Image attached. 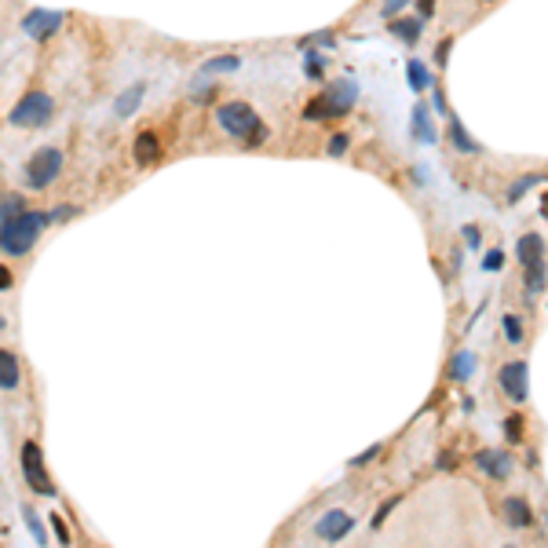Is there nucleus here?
Returning a JSON list of instances; mask_svg holds the SVG:
<instances>
[{
    "label": "nucleus",
    "mask_w": 548,
    "mask_h": 548,
    "mask_svg": "<svg viewBox=\"0 0 548 548\" xmlns=\"http://www.w3.org/2000/svg\"><path fill=\"white\" fill-rule=\"evenodd\" d=\"M359 103V81L355 77H340L333 84H325L308 106H303V121H340L348 117Z\"/></svg>",
    "instance_id": "obj_1"
},
{
    "label": "nucleus",
    "mask_w": 548,
    "mask_h": 548,
    "mask_svg": "<svg viewBox=\"0 0 548 548\" xmlns=\"http://www.w3.org/2000/svg\"><path fill=\"white\" fill-rule=\"evenodd\" d=\"M216 121H220V129L227 135H234V139H241V143H249V147H263L267 139H271V129L256 117V110H252L249 103H238V99L216 106Z\"/></svg>",
    "instance_id": "obj_2"
},
{
    "label": "nucleus",
    "mask_w": 548,
    "mask_h": 548,
    "mask_svg": "<svg viewBox=\"0 0 548 548\" xmlns=\"http://www.w3.org/2000/svg\"><path fill=\"white\" fill-rule=\"evenodd\" d=\"M48 223H52L48 212H33V209L11 216L8 223H0V252H8V256H26V252L37 245V238L44 234Z\"/></svg>",
    "instance_id": "obj_3"
},
{
    "label": "nucleus",
    "mask_w": 548,
    "mask_h": 548,
    "mask_svg": "<svg viewBox=\"0 0 548 548\" xmlns=\"http://www.w3.org/2000/svg\"><path fill=\"white\" fill-rule=\"evenodd\" d=\"M52 117H55V99L48 92H41V88L26 92L8 113V121L15 124V129H44Z\"/></svg>",
    "instance_id": "obj_4"
},
{
    "label": "nucleus",
    "mask_w": 548,
    "mask_h": 548,
    "mask_svg": "<svg viewBox=\"0 0 548 548\" xmlns=\"http://www.w3.org/2000/svg\"><path fill=\"white\" fill-rule=\"evenodd\" d=\"M62 172V150L59 147H41L37 154L22 164V180L30 190H48Z\"/></svg>",
    "instance_id": "obj_5"
},
{
    "label": "nucleus",
    "mask_w": 548,
    "mask_h": 548,
    "mask_svg": "<svg viewBox=\"0 0 548 548\" xmlns=\"http://www.w3.org/2000/svg\"><path fill=\"white\" fill-rule=\"evenodd\" d=\"M22 475H26V482H30V490L33 493H41V497H55V482H52V475L44 471V457H41V446H37L33 439H26L22 442Z\"/></svg>",
    "instance_id": "obj_6"
},
{
    "label": "nucleus",
    "mask_w": 548,
    "mask_h": 548,
    "mask_svg": "<svg viewBox=\"0 0 548 548\" xmlns=\"http://www.w3.org/2000/svg\"><path fill=\"white\" fill-rule=\"evenodd\" d=\"M62 19H66V11H48V8H33V11H26L22 15V33L26 37H33L37 44H44V41H52V33L62 26Z\"/></svg>",
    "instance_id": "obj_7"
},
{
    "label": "nucleus",
    "mask_w": 548,
    "mask_h": 548,
    "mask_svg": "<svg viewBox=\"0 0 548 548\" xmlns=\"http://www.w3.org/2000/svg\"><path fill=\"white\" fill-rule=\"evenodd\" d=\"M497 380H501V391L508 395V402L522 406L530 399V369H527V362H504L501 373H497Z\"/></svg>",
    "instance_id": "obj_8"
},
{
    "label": "nucleus",
    "mask_w": 548,
    "mask_h": 548,
    "mask_svg": "<svg viewBox=\"0 0 548 548\" xmlns=\"http://www.w3.org/2000/svg\"><path fill=\"white\" fill-rule=\"evenodd\" d=\"M351 530H355V516L343 512V508H333V512H325L322 519L314 522V538L318 541H343Z\"/></svg>",
    "instance_id": "obj_9"
},
{
    "label": "nucleus",
    "mask_w": 548,
    "mask_h": 548,
    "mask_svg": "<svg viewBox=\"0 0 548 548\" xmlns=\"http://www.w3.org/2000/svg\"><path fill=\"white\" fill-rule=\"evenodd\" d=\"M410 129H413L417 143H424V147L439 143V129H435V121H431V106L424 103V99H417L413 110H410Z\"/></svg>",
    "instance_id": "obj_10"
},
{
    "label": "nucleus",
    "mask_w": 548,
    "mask_h": 548,
    "mask_svg": "<svg viewBox=\"0 0 548 548\" xmlns=\"http://www.w3.org/2000/svg\"><path fill=\"white\" fill-rule=\"evenodd\" d=\"M475 464L486 471L490 479H497V482H504L508 475H512V457H508L504 450H479L475 453Z\"/></svg>",
    "instance_id": "obj_11"
},
{
    "label": "nucleus",
    "mask_w": 548,
    "mask_h": 548,
    "mask_svg": "<svg viewBox=\"0 0 548 548\" xmlns=\"http://www.w3.org/2000/svg\"><path fill=\"white\" fill-rule=\"evenodd\" d=\"M388 30L399 37L402 44L413 48V44L420 41V33H424V19H420V15H402V19L395 15V19H388Z\"/></svg>",
    "instance_id": "obj_12"
},
{
    "label": "nucleus",
    "mask_w": 548,
    "mask_h": 548,
    "mask_svg": "<svg viewBox=\"0 0 548 548\" xmlns=\"http://www.w3.org/2000/svg\"><path fill=\"white\" fill-rule=\"evenodd\" d=\"M143 95H147V84H143V81L129 84L117 99H113V113H117V117H132V113L143 106Z\"/></svg>",
    "instance_id": "obj_13"
},
{
    "label": "nucleus",
    "mask_w": 548,
    "mask_h": 548,
    "mask_svg": "<svg viewBox=\"0 0 548 548\" xmlns=\"http://www.w3.org/2000/svg\"><path fill=\"white\" fill-rule=\"evenodd\" d=\"M516 256H519V267H530V263H545V238L541 234H522L519 245H516Z\"/></svg>",
    "instance_id": "obj_14"
},
{
    "label": "nucleus",
    "mask_w": 548,
    "mask_h": 548,
    "mask_svg": "<svg viewBox=\"0 0 548 548\" xmlns=\"http://www.w3.org/2000/svg\"><path fill=\"white\" fill-rule=\"evenodd\" d=\"M501 508H504V519H508V527H519V530L533 527V512H530V504L522 501V497H508V501H504Z\"/></svg>",
    "instance_id": "obj_15"
},
{
    "label": "nucleus",
    "mask_w": 548,
    "mask_h": 548,
    "mask_svg": "<svg viewBox=\"0 0 548 548\" xmlns=\"http://www.w3.org/2000/svg\"><path fill=\"white\" fill-rule=\"evenodd\" d=\"M161 158V139L158 132H139L135 135V161L139 164H158Z\"/></svg>",
    "instance_id": "obj_16"
},
{
    "label": "nucleus",
    "mask_w": 548,
    "mask_h": 548,
    "mask_svg": "<svg viewBox=\"0 0 548 548\" xmlns=\"http://www.w3.org/2000/svg\"><path fill=\"white\" fill-rule=\"evenodd\" d=\"M241 70V59L238 55H212L201 62L198 77H220V73H238Z\"/></svg>",
    "instance_id": "obj_17"
},
{
    "label": "nucleus",
    "mask_w": 548,
    "mask_h": 548,
    "mask_svg": "<svg viewBox=\"0 0 548 548\" xmlns=\"http://www.w3.org/2000/svg\"><path fill=\"white\" fill-rule=\"evenodd\" d=\"M22 384V373H19V359L11 351L0 348V388L4 391H15Z\"/></svg>",
    "instance_id": "obj_18"
},
{
    "label": "nucleus",
    "mask_w": 548,
    "mask_h": 548,
    "mask_svg": "<svg viewBox=\"0 0 548 548\" xmlns=\"http://www.w3.org/2000/svg\"><path fill=\"white\" fill-rule=\"evenodd\" d=\"M406 77H410L413 92H428V88L435 84V77H431V66H428V62H420V59L406 62Z\"/></svg>",
    "instance_id": "obj_19"
},
{
    "label": "nucleus",
    "mask_w": 548,
    "mask_h": 548,
    "mask_svg": "<svg viewBox=\"0 0 548 548\" xmlns=\"http://www.w3.org/2000/svg\"><path fill=\"white\" fill-rule=\"evenodd\" d=\"M450 143H453V150H461V154H479V150H482L457 117H450Z\"/></svg>",
    "instance_id": "obj_20"
},
{
    "label": "nucleus",
    "mask_w": 548,
    "mask_h": 548,
    "mask_svg": "<svg viewBox=\"0 0 548 548\" xmlns=\"http://www.w3.org/2000/svg\"><path fill=\"white\" fill-rule=\"evenodd\" d=\"M471 373H475V355H471L468 348H461V351L450 359V380H461V384H464Z\"/></svg>",
    "instance_id": "obj_21"
},
{
    "label": "nucleus",
    "mask_w": 548,
    "mask_h": 548,
    "mask_svg": "<svg viewBox=\"0 0 548 548\" xmlns=\"http://www.w3.org/2000/svg\"><path fill=\"white\" fill-rule=\"evenodd\" d=\"M548 285V267L545 263H530L522 267V289L530 292V296H538V292Z\"/></svg>",
    "instance_id": "obj_22"
},
{
    "label": "nucleus",
    "mask_w": 548,
    "mask_h": 548,
    "mask_svg": "<svg viewBox=\"0 0 548 548\" xmlns=\"http://www.w3.org/2000/svg\"><path fill=\"white\" fill-rule=\"evenodd\" d=\"M538 183H545L541 172H530V176H522V180H516L512 187H508V201H512V205H516V201H522V198H527V190L538 187Z\"/></svg>",
    "instance_id": "obj_23"
},
{
    "label": "nucleus",
    "mask_w": 548,
    "mask_h": 548,
    "mask_svg": "<svg viewBox=\"0 0 548 548\" xmlns=\"http://www.w3.org/2000/svg\"><path fill=\"white\" fill-rule=\"evenodd\" d=\"M300 48L303 52H314V48H337V37H333V30H318L311 37H303Z\"/></svg>",
    "instance_id": "obj_24"
},
{
    "label": "nucleus",
    "mask_w": 548,
    "mask_h": 548,
    "mask_svg": "<svg viewBox=\"0 0 548 548\" xmlns=\"http://www.w3.org/2000/svg\"><path fill=\"white\" fill-rule=\"evenodd\" d=\"M303 73H308V81H325V62H322V55L303 52Z\"/></svg>",
    "instance_id": "obj_25"
},
{
    "label": "nucleus",
    "mask_w": 548,
    "mask_h": 548,
    "mask_svg": "<svg viewBox=\"0 0 548 548\" xmlns=\"http://www.w3.org/2000/svg\"><path fill=\"white\" fill-rule=\"evenodd\" d=\"M26 212V201H22V194H8L4 201H0V223H8L11 216Z\"/></svg>",
    "instance_id": "obj_26"
},
{
    "label": "nucleus",
    "mask_w": 548,
    "mask_h": 548,
    "mask_svg": "<svg viewBox=\"0 0 548 548\" xmlns=\"http://www.w3.org/2000/svg\"><path fill=\"white\" fill-rule=\"evenodd\" d=\"M522 435H527V420H522L519 413L504 417V439L508 442H522Z\"/></svg>",
    "instance_id": "obj_27"
},
{
    "label": "nucleus",
    "mask_w": 548,
    "mask_h": 548,
    "mask_svg": "<svg viewBox=\"0 0 548 548\" xmlns=\"http://www.w3.org/2000/svg\"><path fill=\"white\" fill-rule=\"evenodd\" d=\"M348 147H351V135L348 132H333L325 150H329V158H343V154H348Z\"/></svg>",
    "instance_id": "obj_28"
},
{
    "label": "nucleus",
    "mask_w": 548,
    "mask_h": 548,
    "mask_svg": "<svg viewBox=\"0 0 548 548\" xmlns=\"http://www.w3.org/2000/svg\"><path fill=\"white\" fill-rule=\"evenodd\" d=\"M501 325H504V340L508 343H522V322H519L516 314H504Z\"/></svg>",
    "instance_id": "obj_29"
},
{
    "label": "nucleus",
    "mask_w": 548,
    "mask_h": 548,
    "mask_svg": "<svg viewBox=\"0 0 548 548\" xmlns=\"http://www.w3.org/2000/svg\"><path fill=\"white\" fill-rule=\"evenodd\" d=\"M399 504H402V493L388 497V501L377 508V516H373V527H384V519H388V516H391V512H395V508H399Z\"/></svg>",
    "instance_id": "obj_30"
},
{
    "label": "nucleus",
    "mask_w": 548,
    "mask_h": 548,
    "mask_svg": "<svg viewBox=\"0 0 548 548\" xmlns=\"http://www.w3.org/2000/svg\"><path fill=\"white\" fill-rule=\"evenodd\" d=\"M22 516H26V527L33 530V538H37V545H48V533H44V527H41V519H37L30 508H22Z\"/></svg>",
    "instance_id": "obj_31"
},
{
    "label": "nucleus",
    "mask_w": 548,
    "mask_h": 548,
    "mask_svg": "<svg viewBox=\"0 0 548 548\" xmlns=\"http://www.w3.org/2000/svg\"><path fill=\"white\" fill-rule=\"evenodd\" d=\"M413 0H384V4H380V15L384 19H395V15H402L406 8H410Z\"/></svg>",
    "instance_id": "obj_32"
},
{
    "label": "nucleus",
    "mask_w": 548,
    "mask_h": 548,
    "mask_svg": "<svg viewBox=\"0 0 548 548\" xmlns=\"http://www.w3.org/2000/svg\"><path fill=\"white\" fill-rule=\"evenodd\" d=\"M73 216H81L77 205H59V209L48 212V220H52V223H66V220H73Z\"/></svg>",
    "instance_id": "obj_33"
},
{
    "label": "nucleus",
    "mask_w": 548,
    "mask_h": 548,
    "mask_svg": "<svg viewBox=\"0 0 548 548\" xmlns=\"http://www.w3.org/2000/svg\"><path fill=\"white\" fill-rule=\"evenodd\" d=\"M504 267V252L501 249H490L486 256H482V271H501Z\"/></svg>",
    "instance_id": "obj_34"
},
{
    "label": "nucleus",
    "mask_w": 548,
    "mask_h": 548,
    "mask_svg": "<svg viewBox=\"0 0 548 548\" xmlns=\"http://www.w3.org/2000/svg\"><path fill=\"white\" fill-rule=\"evenodd\" d=\"M380 457V442H373L369 450H362L359 457H351V468H362V464H369V461H377Z\"/></svg>",
    "instance_id": "obj_35"
},
{
    "label": "nucleus",
    "mask_w": 548,
    "mask_h": 548,
    "mask_svg": "<svg viewBox=\"0 0 548 548\" xmlns=\"http://www.w3.org/2000/svg\"><path fill=\"white\" fill-rule=\"evenodd\" d=\"M450 48H453V37H442L439 48H435V66H439V70L446 66V62H450Z\"/></svg>",
    "instance_id": "obj_36"
},
{
    "label": "nucleus",
    "mask_w": 548,
    "mask_h": 548,
    "mask_svg": "<svg viewBox=\"0 0 548 548\" xmlns=\"http://www.w3.org/2000/svg\"><path fill=\"white\" fill-rule=\"evenodd\" d=\"M212 92H216V88L209 84V77H198V84H194V99H198V103H209Z\"/></svg>",
    "instance_id": "obj_37"
},
{
    "label": "nucleus",
    "mask_w": 548,
    "mask_h": 548,
    "mask_svg": "<svg viewBox=\"0 0 548 548\" xmlns=\"http://www.w3.org/2000/svg\"><path fill=\"white\" fill-rule=\"evenodd\" d=\"M461 234H464V241H468V249H479L482 245V234H479V227H461Z\"/></svg>",
    "instance_id": "obj_38"
},
{
    "label": "nucleus",
    "mask_w": 548,
    "mask_h": 548,
    "mask_svg": "<svg viewBox=\"0 0 548 548\" xmlns=\"http://www.w3.org/2000/svg\"><path fill=\"white\" fill-rule=\"evenodd\" d=\"M431 103H435L431 110H439V113H450V106H446V95H442V88H439V84H431Z\"/></svg>",
    "instance_id": "obj_39"
},
{
    "label": "nucleus",
    "mask_w": 548,
    "mask_h": 548,
    "mask_svg": "<svg viewBox=\"0 0 548 548\" xmlns=\"http://www.w3.org/2000/svg\"><path fill=\"white\" fill-rule=\"evenodd\" d=\"M413 15H420V19L428 22L431 15H435V0H417V11H413Z\"/></svg>",
    "instance_id": "obj_40"
},
{
    "label": "nucleus",
    "mask_w": 548,
    "mask_h": 548,
    "mask_svg": "<svg viewBox=\"0 0 548 548\" xmlns=\"http://www.w3.org/2000/svg\"><path fill=\"white\" fill-rule=\"evenodd\" d=\"M52 527H55V533H59V545H70V530H66V522H62L55 512H52Z\"/></svg>",
    "instance_id": "obj_41"
},
{
    "label": "nucleus",
    "mask_w": 548,
    "mask_h": 548,
    "mask_svg": "<svg viewBox=\"0 0 548 548\" xmlns=\"http://www.w3.org/2000/svg\"><path fill=\"white\" fill-rule=\"evenodd\" d=\"M11 289V271L8 267H0V292H8Z\"/></svg>",
    "instance_id": "obj_42"
},
{
    "label": "nucleus",
    "mask_w": 548,
    "mask_h": 548,
    "mask_svg": "<svg viewBox=\"0 0 548 548\" xmlns=\"http://www.w3.org/2000/svg\"><path fill=\"white\" fill-rule=\"evenodd\" d=\"M541 216H545V220H548V190H545V194H541Z\"/></svg>",
    "instance_id": "obj_43"
}]
</instances>
